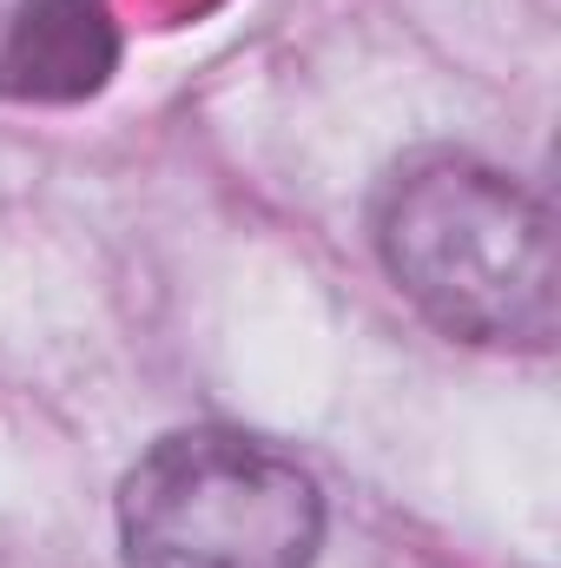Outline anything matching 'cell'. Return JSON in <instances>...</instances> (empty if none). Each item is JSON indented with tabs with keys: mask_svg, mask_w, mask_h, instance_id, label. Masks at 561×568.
Segmentation results:
<instances>
[{
	"mask_svg": "<svg viewBox=\"0 0 561 568\" xmlns=\"http://www.w3.org/2000/svg\"><path fill=\"white\" fill-rule=\"evenodd\" d=\"M377 258L397 291L456 344H489V351L555 344V219L522 179L469 152L410 159L384 185Z\"/></svg>",
	"mask_w": 561,
	"mask_h": 568,
	"instance_id": "obj_1",
	"label": "cell"
},
{
	"mask_svg": "<svg viewBox=\"0 0 561 568\" xmlns=\"http://www.w3.org/2000/svg\"><path fill=\"white\" fill-rule=\"evenodd\" d=\"M317 549V476L245 429H172L133 463L120 489L126 568H310Z\"/></svg>",
	"mask_w": 561,
	"mask_h": 568,
	"instance_id": "obj_2",
	"label": "cell"
},
{
	"mask_svg": "<svg viewBox=\"0 0 561 568\" xmlns=\"http://www.w3.org/2000/svg\"><path fill=\"white\" fill-rule=\"evenodd\" d=\"M120 67L106 0H0V100L73 106Z\"/></svg>",
	"mask_w": 561,
	"mask_h": 568,
	"instance_id": "obj_3",
	"label": "cell"
}]
</instances>
